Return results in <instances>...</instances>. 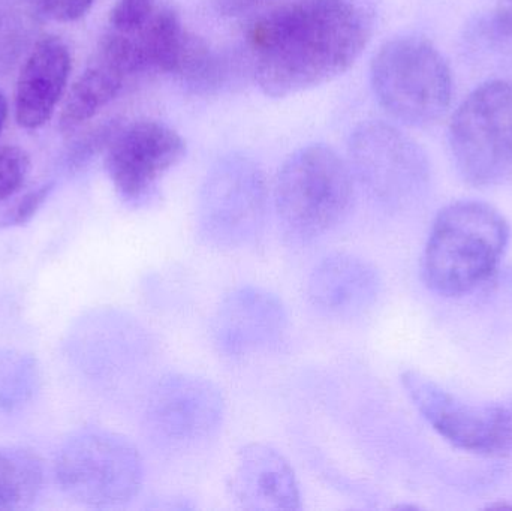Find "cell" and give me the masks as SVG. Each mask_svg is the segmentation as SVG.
Segmentation results:
<instances>
[{
  "label": "cell",
  "mask_w": 512,
  "mask_h": 511,
  "mask_svg": "<svg viewBox=\"0 0 512 511\" xmlns=\"http://www.w3.org/2000/svg\"><path fill=\"white\" fill-rule=\"evenodd\" d=\"M224 414V395L213 381L192 374H168L150 393L147 429L161 446L188 449L212 438Z\"/></svg>",
  "instance_id": "obj_11"
},
{
  "label": "cell",
  "mask_w": 512,
  "mask_h": 511,
  "mask_svg": "<svg viewBox=\"0 0 512 511\" xmlns=\"http://www.w3.org/2000/svg\"><path fill=\"white\" fill-rule=\"evenodd\" d=\"M126 36L134 42L140 72L153 69L192 83L209 81L215 75L209 45L186 30L173 9H159L143 29Z\"/></svg>",
  "instance_id": "obj_13"
},
{
  "label": "cell",
  "mask_w": 512,
  "mask_h": 511,
  "mask_svg": "<svg viewBox=\"0 0 512 511\" xmlns=\"http://www.w3.org/2000/svg\"><path fill=\"white\" fill-rule=\"evenodd\" d=\"M508 242L510 225L495 207L472 200L448 204L424 248V282L445 297L471 293L495 275Z\"/></svg>",
  "instance_id": "obj_2"
},
{
  "label": "cell",
  "mask_w": 512,
  "mask_h": 511,
  "mask_svg": "<svg viewBox=\"0 0 512 511\" xmlns=\"http://www.w3.org/2000/svg\"><path fill=\"white\" fill-rule=\"evenodd\" d=\"M6 111H8V105H6L5 98L0 93V131H2L3 123H5Z\"/></svg>",
  "instance_id": "obj_26"
},
{
  "label": "cell",
  "mask_w": 512,
  "mask_h": 511,
  "mask_svg": "<svg viewBox=\"0 0 512 511\" xmlns=\"http://www.w3.org/2000/svg\"><path fill=\"white\" fill-rule=\"evenodd\" d=\"M267 185L251 159H222L207 176L197 209V236L210 248L240 249L252 245L267 216Z\"/></svg>",
  "instance_id": "obj_7"
},
{
  "label": "cell",
  "mask_w": 512,
  "mask_h": 511,
  "mask_svg": "<svg viewBox=\"0 0 512 511\" xmlns=\"http://www.w3.org/2000/svg\"><path fill=\"white\" fill-rule=\"evenodd\" d=\"M29 168V156L20 147L6 146L0 149V201L20 191Z\"/></svg>",
  "instance_id": "obj_21"
},
{
  "label": "cell",
  "mask_w": 512,
  "mask_h": 511,
  "mask_svg": "<svg viewBox=\"0 0 512 511\" xmlns=\"http://www.w3.org/2000/svg\"><path fill=\"white\" fill-rule=\"evenodd\" d=\"M352 203L351 168L324 144L298 150L277 174V219L292 243L307 245L327 236L348 218Z\"/></svg>",
  "instance_id": "obj_3"
},
{
  "label": "cell",
  "mask_w": 512,
  "mask_h": 511,
  "mask_svg": "<svg viewBox=\"0 0 512 511\" xmlns=\"http://www.w3.org/2000/svg\"><path fill=\"white\" fill-rule=\"evenodd\" d=\"M185 153V140L173 128L146 120L117 129L107 146L105 168L123 203L143 207L158 197L162 177Z\"/></svg>",
  "instance_id": "obj_10"
},
{
  "label": "cell",
  "mask_w": 512,
  "mask_h": 511,
  "mask_svg": "<svg viewBox=\"0 0 512 511\" xmlns=\"http://www.w3.org/2000/svg\"><path fill=\"white\" fill-rule=\"evenodd\" d=\"M400 381L421 417L457 449L484 456L512 452V401H468L418 371L403 372Z\"/></svg>",
  "instance_id": "obj_8"
},
{
  "label": "cell",
  "mask_w": 512,
  "mask_h": 511,
  "mask_svg": "<svg viewBox=\"0 0 512 511\" xmlns=\"http://www.w3.org/2000/svg\"><path fill=\"white\" fill-rule=\"evenodd\" d=\"M126 74L107 57L96 53L93 62L80 75L60 114V129L74 131L92 119L101 108L116 98L122 89Z\"/></svg>",
  "instance_id": "obj_17"
},
{
  "label": "cell",
  "mask_w": 512,
  "mask_h": 511,
  "mask_svg": "<svg viewBox=\"0 0 512 511\" xmlns=\"http://www.w3.org/2000/svg\"><path fill=\"white\" fill-rule=\"evenodd\" d=\"M95 0H41L44 14L57 21H75L83 17Z\"/></svg>",
  "instance_id": "obj_22"
},
{
  "label": "cell",
  "mask_w": 512,
  "mask_h": 511,
  "mask_svg": "<svg viewBox=\"0 0 512 511\" xmlns=\"http://www.w3.org/2000/svg\"><path fill=\"white\" fill-rule=\"evenodd\" d=\"M44 486L41 461L20 447L0 449V511L27 510Z\"/></svg>",
  "instance_id": "obj_18"
},
{
  "label": "cell",
  "mask_w": 512,
  "mask_h": 511,
  "mask_svg": "<svg viewBox=\"0 0 512 511\" xmlns=\"http://www.w3.org/2000/svg\"><path fill=\"white\" fill-rule=\"evenodd\" d=\"M71 71L68 45L57 36L36 41L21 68L15 90V117L18 125L36 129L44 125L63 90Z\"/></svg>",
  "instance_id": "obj_16"
},
{
  "label": "cell",
  "mask_w": 512,
  "mask_h": 511,
  "mask_svg": "<svg viewBox=\"0 0 512 511\" xmlns=\"http://www.w3.org/2000/svg\"><path fill=\"white\" fill-rule=\"evenodd\" d=\"M228 489L237 506L245 510L301 509L294 468L282 453L267 444L252 443L240 450Z\"/></svg>",
  "instance_id": "obj_15"
},
{
  "label": "cell",
  "mask_w": 512,
  "mask_h": 511,
  "mask_svg": "<svg viewBox=\"0 0 512 511\" xmlns=\"http://www.w3.org/2000/svg\"><path fill=\"white\" fill-rule=\"evenodd\" d=\"M381 284L378 270L363 258L334 254L313 269L307 294L319 314L354 320L375 306L381 296Z\"/></svg>",
  "instance_id": "obj_14"
},
{
  "label": "cell",
  "mask_w": 512,
  "mask_h": 511,
  "mask_svg": "<svg viewBox=\"0 0 512 511\" xmlns=\"http://www.w3.org/2000/svg\"><path fill=\"white\" fill-rule=\"evenodd\" d=\"M270 0H218V9L225 15H240L252 11Z\"/></svg>",
  "instance_id": "obj_24"
},
{
  "label": "cell",
  "mask_w": 512,
  "mask_h": 511,
  "mask_svg": "<svg viewBox=\"0 0 512 511\" xmlns=\"http://www.w3.org/2000/svg\"><path fill=\"white\" fill-rule=\"evenodd\" d=\"M288 329L285 305L276 294L242 287L228 294L213 318V342L222 356L243 359L271 350Z\"/></svg>",
  "instance_id": "obj_12"
},
{
  "label": "cell",
  "mask_w": 512,
  "mask_h": 511,
  "mask_svg": "<svg viewBox=\"0 0 512 511\" xmlns=\"http://www.w3.org/2000/svg\"><path fill=\"white\" fill-rule=\"evenodd\" d=\"M51 189H53V185H44L36 189V191L29 192V194L23 197V200L15 206V209L12 210L6 224H27V222L36 215V212L41 209L42 204H44V201L47 200L48 195H50Z\"/></svg>",
  "instance_id": "obj_23"
},
{
  "label": "cell",
  "mask_w": 512,
  "mask_h": 511,
  "mask_svg": "<svg viewBox=\"0 0 512 511\" xmlns=\"http://www.w3.org/2000/svg\"><path fill=\"white\" fill-rule=\"evenodd\" d=\"M156 12V0H117L110 15V30L131 35L143 29Z\"/></svg>",
  "instance_id": "obj_20"
},
{
  "label": "cell",
  "mask_w": 512,
  "mask_h": 511,
  "mask_svg": "<svg viewBox=\"0 0 512 511\" xmlns=\"http://www.w3.org/2000/svg\"><path fill=\"white\" fill-rule=\"evenodd\" d=\"M41 0H0V75L14 69L41 29Z\"/></svg>",
  "instance_id": "obj_19"
},
{
  "label": "cell",
  "mask_w": 512,
  "mask_h": 511,
  "mask_svg": "<svg viewBox=\"0 0 512 511\" xmlns=\"http://www.w3.org/2000/svg\"><path fill=\"white\" fill-rule=\"evenodd\" d=\"M367 0H292L249 32L255 78L265 95H294L348 71L372 36Z\"/></svg>",
  "instance_id": "obj_1"
},
{
  "label": "cell",
  "mask_w": 512,
  "mask_h": 511,
  "mask_svg": "<svg viewBox=\"0 0 512 511\" xmlns=\"http://www.w3.org/2000/svg\"><path fill=\"white\" fill-rule=\"evenodd\" d=\"M56 477L66 497L95 509H113L138 497L144 465L122 435L90 428L75 432L60 450Z\"/></svg>",
  "instance_id": "obj_5"
},
{
  "label": "cell",
  "mask_w": 512,
  "mask_h": 511,
  "mask_svg": "<svg viewBox=\"0 0 512 511\" xmlns=\"http://www.w3.org/2000/svg\"><path fill=\"white\" fill-rule=\"evenodd\" d=\"M496 20L505 32L512 35V0H498Z\"/></svg>",
  "instance_id": "obj_25"
},
{
  "label": "cell",
  "mask_w": 512,
  "mask_h": 511,
  "mask_svg": "<svg viewBox=\"0 0 512 511\" xmlns=\"http://www.w3.org/2000/svg\"><path fill=\"white\" fill-rule=\"evenodd\" d=\"M349 155L358 182L385 209L408 206L426 188V155L394 126L364 123L352 134Z\"/></svg>",
  "instance_id": "obj_9"
},
{
  "label": "cell",
  "mask_w": 512,
  "mask_h": 511,
  "mask_svg": "<svg viewBox=\"0 0 512 511\" xmlns=\"http://www.w3.org/2000/svg\"><path fill=\"white\" fill-rule=\"evenodd\" d=\"M373 92L403 125L424 128L438 122L451 104L453 77L438 48L417 36L391 39L372 62Z\"/></svg>",
  "instance_id": "obj_4"
},
{
  "label": "cell",
  "mask_w": 512,
  "mask_h": 511,
  "mask_svg": "<svg viewBox=\"0 0 512 511\" xmlns=\"http://www.w3.org/2000/svg\"><path fill=\"white\" fill-rule=\"evenodd\" d=\"M454 165L472 186H492L512 171V81L481 84L460 105L448 132Z\"/></svg>",
  "instance_id": "obj_6"
}]
</instances>
